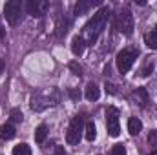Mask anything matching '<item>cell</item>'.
Returning a JSON list of instances; mask_svg holds the SVG:
<instances>
[{"instance_id": "obj_6", "label": "cell", "mask_w": 157, "mask_h": 155, "mask_svg": "<svg viewBox=\"0 0 157 155\" xmlns=\"http://www.w3.org/2000/svg\"><path fill=\"white\" fill-rule=\"evenodd\" d=\"M20 15H22V2L18 0H9L4 6V17L11 26H17L20 22Z\"/></svg>"}, {"instance_id": "obj_5", "label": "cell", "mask_w": 157, "mask_h": 155, "mask_svg": "<svg viewBox=\"0 0 157 155\" xmlns=\"http://www.w3.org/2000/svg\"><path fill=\"white\" fill-rule=\"evenodd\" d=\"M82 131H84V117L82 115L73 117V120H71V124H70V128H68V133H66L68 144H71V146L78 144V141H80V137H82Z\"/></svg>"}, {"instance_id": "obj_12", "label": "cell", "mask_w": 157, "mask_h": 155, "mask_svg": "<svg viewBox=\"0 0 157 155\" xmlns=\"http://www.w3.org/2000/svg\"><path fill=\"white\" fill-rule=\"evenodd\" d=\"M86 99L88 100H97L99 97H101V89H99V86L95 84V82H88V86H86Z\"/></svg>"}, {"instance_id": "obj_20", "label": "cell", "mask_w": 157, "mask_h": 155, "mask_svg": "<svg viewBox=\"0 0 157 155\" xmlns=\"http://www.w3.org/2000/svg\"><path fill=\"white\" fill-rule=\"evenodd\" d=\"M112 155H128V153H126L124 144H115V146L112 148Z\"/></svg>"}, {"instance_id": "obj_17", "label": "cell", "mask_w": 157, "mask_h": 155, "mask_svg": "<svg viewBox=\"0 0 157 155\" xmlns=\"http://www.w3.org/2000/svg\"><path fill=\"white\" fill-rule=\"evenodd\" d=\"M46 139H48V126L46 124H40L39 128L35 130V142L37 144H42Z\"/></svg>"}, {"instance_id": "obj_26", "label": "cell", "mask_w": 157, "mask_h": 155, "mask_svg": "<svg viewBox=\"0 0 157 155\" xmlns=\"http://www.w3.org/2000/svg\"><path fill=\"white\" fill-rule=\"evenodd\" d=\"M4 37H6V29H4V26L0 24V40L4 39Z\"/></svg>"}, {"instance_id": "obj_21", "label": "cell", "mask_w": 157, "mask_h": 155, "mask_svg": "<svg viewBox=\"0 0 157 155\" xmlns=\"http://www.w3.org/2000/svg\"><path fill=\"white\" fill-rule=\"evenodd\" d=\"M70 70H71V71H73V75H77V77L82 75V68L78 66L77 62H70Z\"/></svg>"}, {"instance_id": "obj_24", "label": "cell", "mask_w": 157, "mask_h": 155, "mask_svg": "<svg viewBox=\"0 0 157 155\" xmlns=\"http://www.w3.org/2000/svg\"><path fill=\"white\" fill-rule=\"evenodd\" d=\"M104 88H106V91H110L112 95H115V93H117V89H115V86H113V84H108V82H106V86H104Z\"/></svg>"}, {"instance_id": "obj_7", "label": "cell", "mask_w": 157, "mask_h": 155, "mask_svg": "<svg viewBox=\"0 0 157 155\" xmlns=\"http://www.w3.org/2000/svg\"><path fill=\"white\" fill-rule=\"evenodd\" d=\"M106 128H108L110 137H119L121 126H119V110L115 106L106 108Z\"/></svg>"}, {"instance_id": "obj_13", "label": "cell", "mask_w": 157, "mask_h": 155, "mask_svg": "<svg viewBox=\"0 0 157 155\" xmlns=\"http://www.w3.org/2000/svg\"><path fill=\"white\" fill-rule=\"evenodd\" d=\"M141 130H143V122H141L137 117H132V119L128 120V131H130V135L135 137V135L141 133Z\"/></svg>"}, {"instance_id": "obj_22", "label": "cell", "mask_w": 157, "mask_h": 155, "mask_svg": "<svg viewBox=\"0 0 157 155\" xmlns=\"http://www.w3.org/2000/svg\"><path fill=\"white\" fill-rule=\"evenodd\" d=\"M148 142H150V146H157V130H152V131H150Z\"/></svg>"}, {"instance_id": "obj_25", "label": "cell", "mask_w": 157, "mask_h": 155, "mask_svg": "<svg viewBox=\"0 0 157 155\" xmlns=\"http://www.w3.org/2000/svg\"><path fill=\"white\" fill-rule=\"evenodd\" d=\"M53 155H66V152H64V148L57 146V148H55V152H53Z\"/></svg>"}, {"instance_id": "obj_11", "label": "cell", "mask_w": 157, "mask_h": 155, "mask_svg": "<svg viewBox=\"0 0 157 155\" xmlns=\"http://www.w3.org/2000/svg\"><path fill=\"white\" fill-rule=\"evenodd\" d=\"M15 135H17V130H15V126H13L11 122H7V124H2V126H0V139L9 141V139H13Z\"/></svg>"}, {"instance_id": "obj_15", "label": "cell", "mask_w": 157, "mask_h": 155, "mask_svg": "<svg viewBox=\"0 0 157 155\" xmlns=\"http://www.w3.org/2000/svg\"><path fill=\"white\" fill-rule=\"evenodd\" d=\"M154 68H155V62H154V59H150V57H148V59L144 60L143 68L139 70V75H141V77H148V75L154 71Z\"/></svg>"}, {"instance_id": "obj_3", "label": "cell", "mask_w": 157, "mask_h": 155, "mask_svg": "<svg viewBox=\"0 0 157 155\" xmlns=\"http://www.w3.org/2000/svg\"><path fill=\"white\" fill-rule=\"evenodd\" d=\"M139 57V51L137 49H122L117 53V59H115V64H117V70L124 75L130 71V68L133 66V62L137 60Z\"/></svg>"}, {"instance_id": "obj_9", "label": "cell", "mask_w": 157, "mask_h": 155, "mask_svg": "<svg viewBox=\"0 0 157 155\" xmlns=\"http://www.w3.org/2000/svg\"><path fill=\"white\" fill-rule=\"evenodd\" d=\"M95 6H101V2L99 0H78L77 4H75V9H73V13L80 17V15H86L90 9H93Z\"/></svg>"}, {"instance_id": "obj_4", "label": "cell", "mask_w": 157, "mask_h": 155, "mask_svg": "<svg viewBox=\"0 0 157 155\" xmlns=\"http://www.w3.org/2000/svg\"><path fill=\"white\" fill-rule=\"evenodd\" d=\"M133 15L128 11V9H121L119 11V15L115 17V28H117L119 33H122V35H126V37H130L132 33H133Z\"/></svg>"}, {"instance_id": "obj_23", "label": "cell", "mask_w": 157, "mask_h": 155, "mask_svg": "<svg viewBox=\"0 0 157 155\" xmlns=\"http://www.w3.org/2000/svg\"><path fill=\"white\" fill-rule=\"evenodd\" d=\"M68 93H70V97H71L73 100H78V99H80V93H78L77 89H70Z\"/></svg>"}, {"instance_id": "obj_2", "label": "cell", "mask_w": 157, "mask_h": 155, "mask_svg": "<svg viewBox=\"0 0 157 155\" xmlns=\"http://www.w3.org/2000/svg\"><path fill=\"white\" fill-rule=\"evenodd\" d=\"M59 102V91L55 88H48L44 91H37L33 97H31V110L33 112H42L46 110L48 106H55Z\"/></svg>"}, {"instance_id": "obj_1", "label": "cell", "mask_w": 157, "mask_h": 155, "mask_svg": "<svg viewBox=\"0 0 157 155\" xmlns=\"http://www.w3.org/2000/svg\"><path fill=\"white\" fill-rule=\"evenodd\" d=\"M108 18H110V7H101L91 18H90V22L84 26V29H82V39L86 40V44H95L97 39L101 37V33L104 31V28H106V22H108Z\"/></svg>"}, {"instance_id": "obj_28", "label": "cell", "mask_w": 157, "mask_h": 155, "mask_svg": "<svg viewBox=\"0 0 157 155\" xmlns=\"http://www.w3.org/2000/svg\"><path fill=\"white\" fill-rule=\"evenodd\" d=\"M150 155H157V152H152V153H150Z\"/></svg>"}, {"instance_id": "obj_10", "label": "cell", "mask_w": 157, "mask_h": 155, "mask_svg": "<svg viewBox=\"0 0 157 155\" xmlns=\"http://www.w3.org/2000/svg\"><path fill=\"white\" fill-rule=\"evenodd\" d=\"M86 40L82 39V35H77V37H73L71 40V51H73V55L75 57H80L82 53H84V49H86Z\"/></svg>"}, {"instance_id": "obj_18", "label": "cell", "mask_w": 157, "mask_h": 155, "mask_svg": "<svg viewBox=\"0 0 157 155\" xmlns=\"http://www.w3.org/2000/svg\"><path fill=\"white\" fill-rule=\"evenodd\" d=\"M13 155H31V148L26 142H20L13 148Z\"/></svg>"}, {"instance_id": "obj_14", "label": "cell", "mask_w": 157, "mask_h": 155, "mask_svg": "<svg viewBox=\"0 0 157 155\" xmlns=\"http://www.w3.org/2000/svg\"><path fill=\"white\" fill-rule=\"evenodd\" d=\"M144 44L148 47H152V49H157V26L144 35Z\"/></svg>"}, {"instance_id": "obj_27", "label": "cell", "mask_w": 157, "mask_h": 155, "mask_svg": "<svg viewBox=\"0 0 157 155\" xmlns=\"http://www.w3.org/2000/svg\"><path fill=\"white\" fill-rule=\"evenodd\" d=\"M4 70H6V66H4V60H0V75L4 73Z\"/></svg>"}, {"instance_id": "obj_19", "label": "cell", "mask_w": 157, "mask_h": 155, "mask_svg": "<svg viewBox=\"0 0 157 155\" xmlns=\"http://www.w3.org/2000/svg\"><path fill=\"white\" fill-rule=\"evenodd\" d=\"M9 117H11V122H22V112H20V110H17V108H13V110H11Z\"/></svg>"}, {"instance_id": "obj_8", "label": "cell", "mask_w": 157, "mask_h": 155, "mask_svg": "<svg viewBox=\"0 0 157 155\" xmlns=\"http://www.w3.org/2000/svg\"><path fill=\"white\" fill-rule=\"evenodd\" d=\"M26 9L31 17H44L48 11H49V2L48 0H28L26 4Z\"/></svg>"}, {"instance_id": "obj_16", "label": "cell", "mask_w": 157, "mask_h": 155, "mask_svg": "<svg viewBox=\"0 0 157 155\" xmlns=\"http://www.w3.org/2000/svg\"><path fill=\"white\" fill-rule=\"evenodd\" d=\"M84 137H86V141H95V137H97V128H95V124L90 120V122H86V126H84Z\"/></svg>"}]
</instances>
